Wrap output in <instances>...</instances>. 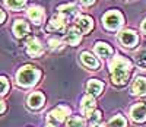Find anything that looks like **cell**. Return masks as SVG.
<instances>
[{
	"label": "cell",
	"instance_id": "f1b7e54d",
	"mask_svg": "<svg viewBox=\"0 0 146 127\" xmlns=\"http://www.w3.org/2000/svg\"><path fill=\"white\" fill-rule=\"evenodd\" d=\"M142 31L146 34V19H145V21H143V23H142Z\"/></svg>",
	"mask_w": 146,
	"mask_h": 127
},
{
	"label": "cell",
	"instance_id": "4fadbf2b",
	"mask_svg": "<svg viewBox=\"0 0 146 127\" xmlns=\"http://www.w3.org/2000/svg\"><path fill=\"white\" fill-rule=\"evenodd\" d=\"M80 59H82V63L86 67H89V69H94V70H96L100 67V63H98V60H96L92 54H89V53H82L80 54Z\"/></svg>",
	"mask_w": 146,
	"mask_h": 127
},
{
	"label": "cell",
	"instance_id": "6da1fadb",
	"mask_svg": "<svg viewBox=\"0 0 146 127\" xmlns=\"http://www.w3.org/2000/svg\"><path fill=\"white\" fill-rule=\"evenodd\" d=\"M131 70V63L130 60L117 56L110 63V72H111V79L115 85H123L127 82L129 74Z\"/></svg>",
	"mask_w": 146,
	"mask_h": 127
},
{
	"label": "cell",
	"instance_id": "ffe728a7",
	"mask_svg": "<svg viewBox=\"0 0 146 127\" xmlns=\"http://www.w3.org/2000/svg\"><path fill=\"white\" fill-rule=\"evenodd\" d=\"M5 3L7 7L13 9V10H18V9H22L23 6H25L27 0H5Z\"/></svg>",
	"mask_w": 146,
	"mask_h": 127
},
{
	"label": "cell",
	"instance_id": "4316f807",
	"mask_svg": "<svg viewBox=\"0 0 146 127\" xmlns=\"http://www.w3.org/2000/svg\"><path fill=\"white\" fill-rule=\"evenodd\" d=\"M5 19H6V15H5V12H3L2 9H0V23H2Z\"/></svg>",
	"mask_w": 146,
	"mask_h": 127
},
{
	"label": "cell",
	"instance_id": "52a82bcc",
	"mask_svg": "<svg viewBox=\"0 0 146 127\" xmlns=\"http://www.w3.org/2000/svg\"><path fill=\"white\" fill-rule=\"evenodd\" d=\"M66 22L67 19L63 15H54L50 21V25H48V29H54V31H63L66 27Z\"/></svg>",
	"mask_w": 146,
	"mask_h": 127
},
{
	"label": "cell",
	"instance_id": "603a6c76",
	"mask_svg": "<svg viewBox=\"0 0 146 127\" xmlns=\"http://www.w3.org/2000/svg\"><path fill=\"white\" fill-rule=\"evenodd\" d=\"M9 89V82L6 78H3V76H0V95H5Z\"/></svg>",
	"mask_w": 146,
	"mask_h": 127
},
{
	"label": "cell",
	"instance_id": "f546056e",
	"mask_svg": "<svg viewBox=\"0 0 146 127\" xmlns=\"http://www.w3.org/2000/svg\"><path fill=\"white\" fill-rule=\"evenodd\" d=\"M3 111H5V104L0 101V112H3Z\"/></svg>",
	"mask_w": 146,
	"mask_h": 127
},
{
	"label": "cell",
	"instance_id": "1f68e13d",
	"mask_svg": "<svg viewBox=\"0 0 146 127\" xmlns=\"http://www.w3.org/2000/svg\"><path fill=\"white\" fill-rule=\"evenodd\" d=\"M92 127H102V126H96V124H95V126H92Z\"/></svg>",
	"mask_w": 146,
	"mask_h": 127
},
{
	"label": "cell",
	"instance_id": "7a4b0ae2",
	"mask_svg": "<svg viewBox=\"0 0 146 127\" xmlns=\"http://www.w3.org/2000/svg\"><path fill=\"white\" fill-rule=\"evenodd\" d=\"M40 76L41 73L38 69H35L32 66H23L18 72V83L22 86H32L40 79Z\"/></svg>",
	"mask_w": 146,
	"mask_h": 127
},
{
	"label": "cell",
	"instance_id": "ba28073f",
	"mask_svg": "<svg viewBox=\"0 0 146 127\" xmlns=\"http://www.w3.org/2000/svg\"><path fill=\"white\" fill-rule=\"evenodd\" d=\"M95 104L96 102H95V99L92 98V95L83 96V99H82V111H83L85 116H88V117L92 116V112L95 110Z\"/></svg>",
	"mask_w": 146,
	"mask_h": 127
},
{
	"label": "cell",
	"instance_id": "4dcf8cb0",
	"mask_svg": "<svg viewBox=\"0 0 146 127\" xmlns=\"http://www.w3.org/2000/svg\"><path fill=\"white\" fill-rule=\"evenodd\" d=\"M47 127H54V126H53V124H48V126H47Z\"/></svg>",
	"mask_w": 146,
	"mask_h": 127
},
{
	"label": "cell",
	"instance_id": "277c9868",
	"mask_svg": "<svg viewBox=\"0 0 146 127\" xmlns=\"http://www.w3.org/2000/svg\"><path fill=\"white\" fill-rule=\"evenodd\" d=\"M69 112H70V110L67 107H57V108H54L50 114H48V120L56 121V123H62L69 116Z\"/></svg>",
	"mask_w": 146,
	"mask_h": 127
},
{
	"label": "cell",
	"instance_id": "3957f363",
	"mask_svg": "<svg viewBox=\"0 0 146 127\" xmlns=\"http://www.w3.org/2000/svg\"><path fill=\"white\" fill-rule=\"evenodd\" d=\"M102 22H104V27L107 29L114 31V29L121 27V23H123V15L117 10H111V12H108L107 15H104Z\"/></svg>",
	"mask_w": 146,
	"mask_h": 127
},
{
	"label": "cell",
	"instance_id": "83f0119b",
	"mask_svg": "<svg viewBox=\"0 0 146 127\" xmlns=\"http://www.w3.org/2000/svg\"><path fill=\"white\" fill-rule=\"evenodd\" d=\"M80 2L83 3V5H86V6H89V5H92L95 0H80Z\"/></svg>",
	"mask_w": 146,
	"mask_h": 127
},
{
	"label": "cell",
	"instance_id": "ac0fdd59",
	"mask_svg": "<svg viewBox=\"0 0 146 127\" xmlns=\"http://www.w3.org/2000/svg\"><path fill=\"white\" fill-rule=\"evenodd\" d=\"M102 88H104V83L100 82V80H96V79H92L88 82V92L89 95H100L101 91H102Z\"/></svg>",
	"mask_w": 146,
	"mask_h": 127
},
{
	"label": "cell",
	"instance_id": "5b68a950",
	"mask_svg": "<svg viewBox=\"0 0 146 127\" xmlns=\"http://www.w3.org/2000/svg\"><path fill=\"white\" fill-rule=\"evenodd\" d=\"M94 27V22L89 16H78L76 18V29L80 34H86L92 29Z\"/></svg>",
	"mask_w": 146,
	"mask_h": 127
},
{
	"label": "cell",
	"instance_id": "7402d4cb",
	"mask_svg": "<svg viewBox=\"0 0 146 127\" xmlns=\"http://www.w3.org/2000/svg\"><path fill=\"white\" fill-rule=\"evenodd\" d=\"M67 127H85V121L79 117H75V118H70L67 121Z\"/></svg>",
	"mask_w": 146,
	"mask_h": 127
},
{
	"label": "cell",
	"instance_id": "484cf974",
	"mask_svg": "<svg viewBox=\"0 0 146 127\" xmlns=\"http://www.w3.org/2000/svg\"><path fill=\"white\" fill-rule=\"evenodd\" d=\"M50 45H51L53 48L60 47V41H58V40H50Z\"/></svg>",
	"mask_w": 146,
	"mask_h": 127
},
{
	"label": "cell",
	"instance_id": "5bb4252c",
	"mask_svg": "<svg viewBox=\"0 0 146 127\" xmlns=\"http://www.w3.org/2000/svg\"><path fill=\"white\" fill-rule=\"evenodd\" d=\"M131 91L136 95H146V78H137L133 82Z\"/></svg>",
	"mask_w": 146,
	"mask_h": 127
},
{
	"label": "cell",
	"instance_id": "d4e9b609",
	"mask_svg": "<svg viewBox=\"0 0 146 127\" xmlns=\"http://www.w3.org/2000/svg\"><path fill=\"white\" fill-rule=\"evenodd\" d=\"M92 121H98L100 118H101V112L100 111H95V112H92V116L89 117Z\"/></svg>",
	"mask_w": 146,
	"mask_h": 127
},
{
	"label": "cell",
	"instance_id": "8fae6325",
	"mask_svg": "<svg viewBox=\"0 0 146 127\" xmlns=\"http://www.w3.org/2000/svg\"><path fill=\"white\" fill-rule=\"evenodd\" d=\"M29 32V27H28V23L25 21H22V19H18L13 25V34L18 37V38H22V37H25L27 34Z\"/></svg>",
	"mask_w": 146,
	"mask_h": 127
},
{
	"label": "cell",
	"instance_id": "2e32d148",
	"mask_svg": "<svg viewBox=\"0 0 146 127\" xmlns=\"http://www.w3.org/2000/svg\"><path fill=\"white\" fill-rule=\"evenodd\" d=\"M28 104L31 108H40L44 104V95L41 92H34L28 98Z\"/></svg>",
	"mask_w": 146,
	"mask_h": 127
},
{
	"label": "cell",
	"instance_id": "e0dca14e",
	"mask_svg": "<svg viewBox=\"0 0 146 127\" xmlns=\"http://www.w3.org/2000/svg\"><path fill=\"white\" fill-rule=\"evenodd\" d=\"M95 53L101 57H108L113 54V48L105 43H96L95 44Z\"/></svg>",
	"mask_w": 146,
	"mask_h": 127
},
{
	"label": "cell",
	"instance_id": "44dd1931",
	"mask_svg": "<svg viewBox=\"0 0 146 127\" xmlns=\"http://www.w3.org/2000/svg\"><path fill=\"white\" fill-rule=\"evenodd\" d=\"M110 127H126V120L121 116H115L110 120Z\"/></svg>",
	"mask_w": 146,
	"mask_h": 127
},
{
	"label": "cell",
	"instance_id": "7c38bea8",
	"mask_svg": "<svg viewBox=\"0 0 146 127\" xmlns=\"http://www.w3.org/2000/svg\"><path fill=\"white\" fill-rule=\"evenodd\" d=\"M28 16H29V19H31L32 22L40 23V22L42 21V18H44V10H42L40 6H31V7L28 9Z\"/></svg>",
	"mask_w": 146,
	"mask_h": 127
},
{
	"label": "cell",
	"instance_id": "d6986e66",
	"mask_svg": "<svg viewBox=\"0 0 146 127\" xmlns=\"http://www.w3.org/2000/svg\"><path fill=\"white\" fill-rule=\"evenodd\" d=\"M80 40H82V35H80V32H79L76 28L70 29V31L66 34V41H67V44H70V45H76V44H79Z\"/></svg>",
	"mask_w": 146,
	"mask_h": 127
},
{
	"label": "cell",
	"instance_id": "cb8c5ba5",
	"mask_svg": "<svg viewBox=\"0 0 146 127\" xmlns=\"http://www.w3.org/2000/svg\"><path fill=\"white\" fill-rule=\"evenodd\" d=\"M136 61H137V64L143 69H146V51L140 53L137 57H136Z\"/></svg>",
	"mask_w": 146,
	"mask_h": 127
},
{
	"label": "cell",
	"instance_id": "30bf717a",
	"mask_svg": "<svg viewBox=\"0 0 146 127\" xmlns=\"http://www.w3.org/2000/svg\"><path fill=\"white\" fill-rule=\"evenodd\" d=\"M120 41L127 47H135L137 43V35L133 31H123L120 34Z\"/></svg>",
	"mask_w": 146,
	"mask_h": 127
},
{
	"label": "cell",
	"instance_id": "9a60e30c",
	"mask_svg": "<svg viewBox=\"0 0 146 127\" xmlns=\"http://www.w3.org/2000/svg\"><path fill=\"white\" fill-rule=\"evenodd\" d=\"M58 13L60 15H63L67 21L69 19H72L73 16H75L76 13H78V9H76V6L75 5H64V6H60L58 7Z\"/></svg>",
	"mask_w": 146,
	"mask_h": 127
},
{
	"label": "cell",
	"instance_id": "9c48e42d",
	"mask_svg": "<svg viewBox=\"0 0 146 127\" xmlns=\"http://www.w3.org/2000/svg\"><path fill=\"white\" fill-rule=\"evenodd\" d=\"M27 51L29 56L32 57H36V56H40L42 54V47H41V43L36 40V38H32V40L28 41L27 44Z\"/></svg>",
	"mask_w": 146,
	"mask_h": 127
},
{
	"label": "cell",
	"instance_id": "8992f818",
	"mask_svg": "<svg viewBox=\"0 0 146 127\" xmlns=\"http://www.w3.org/2000/svg\"><path fill=\"white\" fill-rule=\"evenodd\" d=\"M130 116H131L133 120L137 121V123L145 121L146 120V104H136L135 107L131 108Z\"/></svg>",
	"mask_w": 146,
	"mask_h": 127
}]
</instances>
